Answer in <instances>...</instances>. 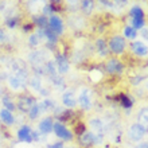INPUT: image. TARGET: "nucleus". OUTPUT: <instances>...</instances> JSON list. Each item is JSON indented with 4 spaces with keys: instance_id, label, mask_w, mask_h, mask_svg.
<instances>
[{
    "instance_id": "4",
    "label": "nucleus",
    "mask_w": 148,
    "mask_h": 148,
    "mask_svg": "<svg viewBox=\"0 0 148 148\" xmlns=\"http://www.w3.org/2000/svg\"><path fill=\"white\" fill-rule=\"evenodd\" d=\"M53 131L55 132V135L58 137H61V139H63V140H71L73 139V135H71V132L69 131V129H66V127L63 124H61V123H55L54 127H53Z\"/></svg>"
},
{
    "instance_id": "33",
    "label": "nucleus",
    "mask_w": 148,
    "mask_h": 148,
    "mask_svg": "<svg viewBox=\"0 0 148 148\" xmlns=\"http://www.w3.org/2000/svg\"><path fill=\"white\" fill-rule=\"evenodd\" d=\"M5 40H7V35H5V32L0 28V43H4Z\"/></svg>"
},
{
    "instance_id": "23",
    "label": "nucleus",
    "mask_w": 148,
    "mask_h": 148,
    "mask_svg": "<svg viewBox=\"0 0 148 148\" xmlns=\"http://www.w3.org/2000/svg\"><path fill=\"white\" fill-rule=\"evenodd\" d=\"M8 85L11 86L14 90H16V89H19V88H22V84H20V81L16 78V75H10L8 77Z\"/></svg>"
},
{
    "instance_id": "27",
    "label": "nucleus",
    "mask_w": 148,
    "mask_h": 148,
    "mask_svg": "<svg viewBox=\"0 0 148 148\" xmlns=\"http://www.w3.org/2000/svg\"><path fill=\"white\" fill-rule=\"evenodd\" d=\"M120 102L124 108H132V100L127 97L125 94H120Z\"/></svg>"
},
{
    "instance_id": "29",
    "label": "nucleus",
    "mask_w": 148,
    "mask_h": 148,
    "mask_svg": "<svg viewBox=\"0 0 148 148\" xmlns=\"http://www.w3.org/2000/svg\"><path fill=\"white\" fill-rule=\"evenodd\" d=\"M3 104H4V106H5V109L7 110H10V112H12V110L15 109V105H14V102L10 100V97H3Z\"/></svg>"
},
{
    "instance_id": "37",
    "label": "nucleus",
    "mask_w": 148,
    "mask_h": 148,
    "mask_svg": "<svg viewBox=\"0 0 148 148\" xmlns=\"http://www.w3.org/2000/svg\"><path fill=\"white\" fill-rule=\"evenodd\" d=\"M98 1H100V3H102V4H105L106 7H112V5H113L110 0H98Z\"/></svg>"
},
{
    "instance_id": "11",
    "label": "nucleus",
    "mask_w": 148,
    "mask_h": 148,
    "mask_svg": "<svg viewBox=\"0 0 148 148\" xmlns=\"http://www.w3.org/2000/svg\"><path fill=\"white\" fill-rule=\"evenodd\" d=\"M131 49L136 55L139 57H145L148 54V47L145 46L143 42H133L131 45Z\"/></svg>"
},
{
    "instance_id": "28",
    "label": "nucleus",
    "mask_w": 148,
    "mask_h": 148,
    "mask_svg": "<svg viewBox=\"0 0 148 148\" xmlns=\"http://www.w3.org/2000/svg\"><path fill=\"white\" fill-rule=\"evenodd\" d=\"M39 112H40V109H39V105H38V104H34L31 109L28 110V113H30V119H31V120L36 119V117H38V114H39Z\"/></svg>"
},
{
    "instance_id": "24",
    "label": "nucleus",
    "mask_w": 148,
    "mask_h": 148,
    "mask_svg": "<svg viewBox=\"0 0 148 148\" xmlns=\"http://www.w3.org/2000/svg\"><path fill=\"white\" fill-rule=\"evenodd\" d=\"M93 139H94L93 133L84 132V133H82V135H81V143H82V144H85V145H88V144H92V143H93Z\"/></svg>"
},
{
    "instance_id": "26",
    "label": "nucleus",
    "mask_w": 148,
    "mask_h": 148,
    "mask_svg": "<svg viewBox=\"0 0 148 148\" xmlns=\"http://www.w3.org/2000/svg\"><path fill=\"white\" fill-rule=\"evenodd\" d=\"M38 105H39V109L40 110H49V109H53V108H54V102L51 101V100H45V101L38 104Z\"/></svg>"
},
{
    "instance_id": "36",
    "label": "nucleus",
    "mask_w": 148,
    "mask_h": 148,
    "mask_svg": "<svg viewBox=\"0 0 148 148\" xmlns=\"http://www.w3.org/2000/svg\"><path fill=\"white\" fill-rule=\"evenodd\" d=\"M47 148H65L63 147V144L62 143H55V144H51V145H49Z\"/></svg>"
},
{
    "instance_id": "25",
    "label": "nucleus",
    "mask_w": 148,
    "mask_h": 148,
    "mask_svg": "<svg viewBox=\"0 0 148 148\" xmlns=\"http://www.w3.org/2000/svg\"><path fill=\"white\" fill-rule=\"evenodd\" d=\"M124 34H125V36H127V38H129V39H135L137 36L136 30H135L132 26H127V27L124 28Z\"/></svg>"
},
{
    "instance_id": "18",
    "label": "nucleus",
    "mask_w": 148,
    "mask_h": 148,
    "mask_svg": "<svg viewBox=\"0 0 148 148\" xmlns=\"http://www.w3.org/2000/svg\"><path fill=\"white\" fill-rule=\"evenodd\" d=\"M43 36L49 40V43H53V45H55L57 40H58V35H57L50 27H46L43 30Z\"/></svg>"
},
{
    "instance_id": "31",
    "label": "nucleus",
    "mask_w": 148,
    "mask_h": 148,
    "mask_svg": "<svg viewBox=\"0 0 148 148\" xmlns=\"http://www.w3.org/2000/svg\"><path fill=\"white\" fill-rule=\"evenodd\" d=\"M18 24V16H10L7 18V26L10 28H15Z\"/></svg>"
},
{
    "instance_id": "22",
    "label": "nucleus",
    "mask_w": 148,
    "mask_h": 148,
    "mask_svg": "<svg viewBox=\"0 0 148 148\" xmlns=\"http://www.w3.org/2000/svg\"><path fill=\"white\" fill-rule=\"evenodd\" d=\"M28 85L31 86L34 90H40L42 88V82H40V78L38 75H34V77L28 78Z\"/></svg>"
},
{
    "instance_id": "10",
    "label": "nucleus",
    "mask_w": 148,
    "mask_h": 148,
    "mask_svg": "<svg viewBox=\"0 0 148 148\" xmlns=\"http://www.w3.org/2000/svg\"><path fill=\"white\" fill-rule=\"evenodd\" d=\"M53 127H54V123L51 120L50 117H45L40 123H39V131L40 133L43 135H47V133H50L53 131Z\"/></svg>"
},
{
    "instance_id": "8",
    "label": "nucleus",
    "mask_w": 148,
    "mask_h": 148,
    "mask_svg": "<svg viewBox=\"0 0 148 148\" xmlns=\"http://www.w3.org/2000/svg\"><path fill=\"white\" fill-rule=\"evenodd\" d=\"M35 104V98L30 97V96H23V97L19 98L18 101V108L23 112H28V110L32 108V105Z\"/></svg>"
},
{
    "instance_id": "44",
    "label": "nucleus",
    "mask_w": 148,
    "mask_h": 148,
    "mask_svg": "<svg viewBox=\"0 0 148 148\" xmlns=\"http://www.w3.org/2000/svg\"><path fill=\"white\" fill-rule=\"evenodd\" d=\"M61 0H53V3H59Z\"/></svg>"
},
{
    "instance_id": "1",
    "label": "nucleus",
    "mask_w": 148,
    "mask_h": 148,
    "mask_svg": "<svg viewBox=\"0 0 148 148\" xmlns=\"http://www.w3.org/2000/svg\"><path fill=\"white\" fill-rule=\"evenodd\" d=\"M129 15L132 18V27L135 30H137V28L141 30L144 27V12L140 7H137V5L132 7L131 11H129Z\"/></svg>"
},
{
    "instance_id": "2",
    "label": "nucleus",
    "mask_w": 148,
    "mask_h": 148,
    "mask_svg": "<svg viewBox=\"0 0 148 148\" xmlns=\"http://www.w3.org/2000/svg\"><path fill=\"white\" fill-rule=\"evenodd\" d=\"M110 51H113L114 54H121L125 50V39L120 35H114L109 42Z\"/></svg>"
},
{
    "instance_id": "20",
    "label": "nucleus",
    "mask_w": 148,
    "mask_h": 148,
    "mask_svg": "<svg viewBox=\"0 0 148 148\" xmlns=\"http://www.w3.org/2000/svg\"><path fill=\"white\" fill-rule=\"evenodd\" d=\"M45 71H46L50 77L57 75V65H55V61H47V62L45 63Z\"/></svg>"
},
{
    "instance_id": "43",
    "label": "nucleus",
    "mask_w": 148,
    "mask_h": 148,
    "mask_svg": "<svg viewBox=\"0 0 148 148\" xmlns=\"http://www.w3.org/2000/svg\"><path fill=\"white\" fill-rule=\"evenodd\" d=\"M3 93V86H1V84H0V94Z\"/></svg>"
},
{
    "instance_id": "14",
    "label": "nucleus",
    "mask_w": 148,
    "mask_h": 148,
    "mask_svg": "<svg viewBox=\"0 0 148 148\" xmlns=\"http://www.w3.org/2000/svg\"><path fill=\"white\" fill-rule=\"evenodd\" d=\"M32 24L38 26L40 30H45V28L49 26V20L45 15H35L32 16Z\"/></svg>"
},
{
    "instance_id": "40",
    "label": "nucleus",
    "mask_w": 148,
    "mask_h": 148,
    "mask_svg": "<svg viewBox=\"0 0 148 148\" xmlns=\"http://www.w3.org/2000/svg\"><path fill=\"white\" fill-rule=\"evenodd\" d=\"M39 139V133L38 132H32V140H38Z\"/></svg>"
},
{
    "instance_id": "15",
    "label": "nucleus",
    "mask_w": 148,
    "mask_h": 148,
    "mask_svg": "<svg viewBox=\"0 0 148 148\" xmlns=\"http://www.w3.org/2000/svg\"><path fill=\"white\" fill-rule=\"evenodd\" d=\"M90 127L94 131L93 135H101L102 136V133H104V125H102V123L100 120H97V119L90 120Z\"/></svg>"
},
{
    "instance_id": "7",
    "label": "nucleus",
    "mask_w": 148,
    "mask_h": 148,
    "mask_svg": "<svg viewBox=\"0 0 148 148\" xmlns=\"http://www.w3.org/2000/svg\"><path fill=\"white\" fill-rule=\"evenodd\" d=\"M55 65H57V70L61 74H66L69 71V61H67L66 55L63 54L55 55Z\"/></svg>"
},
{
    "instance_id": "45",
    "label": "nucleus",
    "mask_w": 148,
    "mask_h": 148,
    "mask_svg": "<svg viewBox=\"0 0 148 148\" xmlns=\"http://www.w3.org/2000/svg\"><path fill=\"white\" fill-rule=\"evenodd\" d=\"M32 1H45V0H32Z\"/></svg>"
},
{
    "instance_id": "19",
    "label": "nucleus",
    "mask_w": 148,
    "mask_h": 148,
    "mask_svg": "<svg viewBox=\"0 0 148 148\" xmlns=\"http://www.w3.org/2000/svg\"><path fill=\"white\" fill-rule=\"evenodd\" d=\"M81 10L84 14L90 15L94 10V1L93 0H82L81 1Z\"/></svg>"
},
{
    "instance_id": "21",
    "label": "nucleus",
    "mask_w": 148,
    "mask_h": 148,
    "mask_svg": "<svg viewBox=\"0 0 148 148\" xmlns=\"http://www.w3.org/2000/svg\"><path fill=\"white\" fill-rule=\"evenodd\" d=\"M96 46H97V50H98V53H100L101 55H106L108 53H109L108 46H106V42L104 40V39H97Z\"/></svg>"
},
{
    "instance_id": "38",
    "label": "nucleus",
    "mask_w": 148,
    "mask_h": 148,
    "mask_svg": "<svg viewBox=\"0 0 148 148\" xmlns=\"http://www.w3.org/2000/svg\"><path fill=\"white\" fill-rule=\"evenodd\" d=\"M32 27H34V24H24V26H23V31H26V32L31 31Z\"/></svg>"
},
{
    "instance_id": "16",
    "label": "nucleus",
    "mask_w": 148,
    "mask_h": 148,
    "mask_svg": "<svg viewBox=\"0 0 148 148\" xmlns=\"http://www.w3.org/2000/svg\"><path fill=\"white\" fill-rule=\"evenodd\" d=\"M0 119H1V121H3L4 124H7V125H11L14 123V114H12V112H10L7 109L0 110Z\"/></svg>"
},
{
    "instance_id": "9",
    "label": "nucleus",
    "mask_w": 148,
    "mask_h": 148,
    "mask_svg": "<svg viewBox=\"0 0 148 148\" xmlns=\"http://www.w3.org/2000/svg\"><path fill=\"white\" fill-rule=\"evenodd\" d=\"M18 139H19L20 141H27V143L32 141V131H31V128H30L28 125H23V127L18 131Z\"/></svg>"
},
{
    "instance_id": "12",
    "label": "nucleus",
    "mask_w": 148,
    "mask_h": 148,
    "mask_svg": "<svg viewBox=\"0 0 148 148\" xmlns=\"http://www.w3.org/2000/svg\"><path fill=\"white\" fill-rule=\"evenodd\" d=\"M62 102H63V105L67 106V108H73V106H75L77 100H75V96H74V93L71 92V90H67V92L63 93Z\"/></svg>"
},
{
    "instance_id": "3",
    "label": "nucleus",
    "mask_w": 148,
    "mask_h": 148,
    "mask_svg": "<svg viewBox=\"0 0 148 148\" xmlns=\"http://www.w3.org/2000/svg\"><path fill=\"white\" fill-rule=\"evenodd\" d=\"M145 131H147V129H145L144 127H141L140 124H133L132 127L129 128V132H128L129 139H131L132 141H139V140H141V137L144 136Z\"/></svg>"
},
{
    "instance_id": "5",
    "label": "nucleus",
    "mask_w": 148,
    "mask_h": 148,
    "mask_svg": "<svg viewBox=\"0 0 148 148\" xmlns=\"http://www.w3.org/2000/svg\"><path fill=\"white\" fill-rule=\"evenodd\" d=\"M124 66H123V63L116 58H110L109 61H106L105 63V70L110 74H120L123 71Z\"/></svg>"
},
{
    "instance_id": "32",
    "label": "nucleus",
    "mask_w": 148,
    "mask_h": 148,
    "mask_svg": "<svg viewBox=\"0 0 148 148\" xmlns=\"http://www.w3.org/2000/svg\"><path fill=\"white\" fill-rule=\"evenodd\" d=\"M51 79L54 81V85H57V86H62L63 85V79L61 77H58V75H53Z\"/></svg>"
},
{
    "instance_id": "34",
    "label": "nucleus",
    "mask_w": 148,
    "mask_h": 148,
    "mask_svg": "<svg viewBox=\"0 0 148 148\" xmlns=\"http://www.w3.org/2000/svg\"><path fill=\"white\" fill-rule=\"evenodd\" d=\"M140 34H141V36H143V38L148 40V28L143 27V28H141V31H140Z\"/></svg>"
},
{
    "instance_id": "42",
    "label": "nucleus",
    "mask_w": 148,
    "mask_h": 148,
    "mask_svg": "<svg viewBox=\"0 0 148 148\" xmlns=\"http://www.w3.org/2000/svg\"><path fill=\"white\" fill-rule=\"evenodd\" d=\"M40 94H42V96H47V94H49V90L47 89H40Z\"/></svg>"
},
{
    "instance_id": "35",
    "label": "nucleus",
    "mask_w": 148,
    "mask_h": 148,
    "mask_svg": "<svg viewBox=\"0 0 148 148\" xmlns=\"http://www.w3.org/2000/svg\"><path fill=\"white\" fill-rule=\"evenodd\" d=\"M143 81V77H136V78H132V84L133 85H137V84H140Z\"/></svg>"
},
{
    "instance_id": "13",
    "label": "nucleus",
    "mask_w": 148,
    "mask_h": 148,
    "mask_svg": "<svg viewBox=\"0 0 148 148\" xmlns=\"http://www.w3.org/2000/svg\"><path fill=\"white\" fill-rule=\"evenodd\" d=\"M78 102H79V105H81L84 109H89L90 106H92V102H90V96H89V90H86V89L82 90V93L79 94V97H78Z\"/></svg>"
},
{
    "instance_id": "39",
    "label": "nucleus",
    "mask_w": 148,
    "mask_h": 148,
    "mask_svg": "<svg viewBox=\"0 0 148 148\" xmlns=\"http://www.w3.org/2000/svg\"><path fill=\"white\" fill-rule=\"evenodd\" d=\"M114 1H116V3L119 4V5H124V4L127 3L128 0H114Z\"/></svg>"
},
{
    "instance_id": "41",
    "label": "nucleus",
    "mask_w": 148,
    "mask_h": 148,
    "mask_svg": "<svg viewBox=\"0 0 148 148\" xmlns=\"http://www.w3.org/2000/svg\"><path fill=\"white\" fill-rule=\"evenodd\" d=\"M136 148H148V143H141V144H139Z\"/></svg>"
},
{
    "instance_id": "17",
    "label": "nucleus",
    "mask_w": 148,
    "mask_h": 148,
    "mask_svg": "<svg viewBox=\"0 0 148 148\" xmlns=\"http://www.w3.org/2000/svg\"><path fill=\"white\" fill-rule=\"evenodd\" d=\"M137 120H139V124L141 127H144L147 129L148 127V108H143L139 112V116H137Z\"/></svg>"
},
{
    "instance_id": "30",
    "label": "nucleus",
    "mask_w": 148,
    "mask_h": 148,
    "mask_svg": "<svg viewBox=\"0 0 148 148\" xmlns=\"http://www.w3.org/2000/svg\"><path fill=\"white\" fill-rule=\"evenodd\" d=\"M40 38H42V36L39 35L38 32L32 34V35L30 36V45H31V46H38L39 43H40Z\"/></svg>"
},
{
    "instance_id": "6",
    "label": "nucleus",
    "mask_w": 148,
    "mask_h": 148,
    "mask_svg": "<svg viewBox=\"0 0 148 148\" xmlns=\"http://www.w3.org/2000/svg\"><path fill=\"white\" fill-rule=\"evenodd\" d=\"M49 27H50L57 35H61L63 32V23L58 15L50 16V19H49Z\"/></svg>"
}]
</instances>
